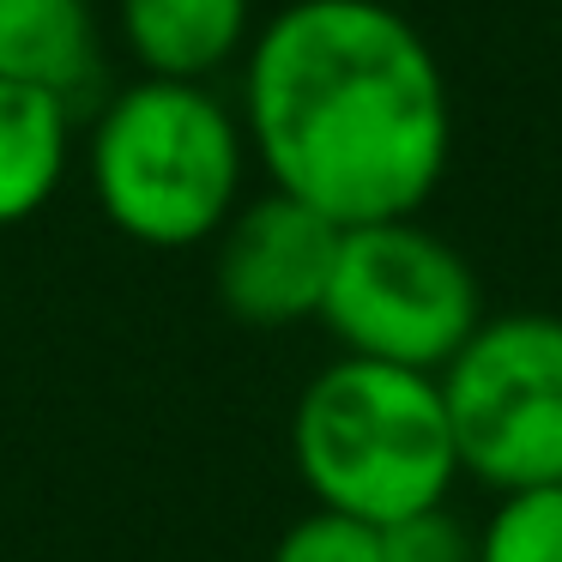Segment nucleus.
I'll use <instances>...</instances> for the list:
<instances>
[{
    "label": "nucleus",
    "mask_w": 562,
    "mask_h": 562,
    "mask_svg": "<svg viewBox=\"0 0 562 562\" xmlns=\"http://www.w3.org/2000/svg\"><path fill=\"white\" fill-rule=\"evenodd\" d=\"M248 158L339 231L417 218L448 176L453 103L436 49L387 0H291L243 55Z\"/></svg>",
    "instance_id": "obj_1"
},
{
    "label": "nucleus",
    "mask_w": 562,
    "mask_h": 562,
    "mask_svg": "<svg viewBox=\"0 0 562 562\" xmlns=\"http://www.w3.org/2000/svg\"><path fill=\"white\" fill-rule=\"evenodd\" d=\"M98 212L139 248H194L231 224L248 182L236 103L188 79H127L79 134Z\"/></svg>",
    "instance_id": "obj_2"
},
{
    "label": "nucleus",
    "mask_w": 562,
    "mask_h": 562,
    "mask_svg": "<svg viewBox=\"0 0 562 562\" xmlns=\"http://www.w3.org/2000/svg\"><path fill=\"white\" fill-rule=\"evenodd\" d=\"M291 453L315 508L351 514L363 526L441 508L460 477L436 375L369 357H339L303 387Z\"/></svg>",
    "instance_id": "obj_3"
},
{
    "label": "nucleus",
    "mask_w": 562,
    "mask_h": 562,
    "mask_svg": "<svg viewBox=\"0 0 562 562\" xmlns=\"http://www.w3.org/2000/svg\"><path fill=\"white\" fill-rule=\"evenodd\" d=\"M321 321L345 345V357L441 375L484 321V296L453 243H441L417 218H387L339 236Z\"/></svg>",
    "instance_id": "obj_4"
},
{
    "label": "nucleus",
    "mask_w": 562,
    "mask_h": 562,
    "mask_svg": "<svg viewBox=\"0 0 562 562\" xmlns=\"http://www.w3.org/2000/svg\"><path fill=\"white\" fill-rule=\"evenodd\" d=\"M460 472L490 490L562 484V321L520 315L477 321V333L436 375Z\"/></svg>",
    "instance_id": "obj_5"
},
{
    "label": "nucleus",
    "mask_w": 562,
    "mask_h": 562,
    "mask_svg": "<svg viewBox=\"0 0 562 562\" xmlns=\"http://www.w3.org/2000/svg\"><path fill=\"white\" fill-rule=\"evenodd\" d=\"M339 224L321 218L303 200L267 194L243 200L212 243V284H218L224 315L243 327H296V321H321L333 284V260H339Z\"/></svg>",
    "instance_id": "obj_6"
},
{
    "label": "nucleus",
    "mask_w": 562,
    "mask_h": 562,
    "mask_svg": "<svg viewBox=\"0 0 562 562\" xmlns=\"http://www.w3.org/2000/svg\"><path fill=\"white\" fill-rule=\"evenodd\" d=\"M0 79L43 91L86 122L110 79L98 0H0Z\"/></svg>",
    "instance_id": "obj_7"
},
{
    "label": "nucleus",
    "mask_w": 562,
    "mask_h": 562,
    "mask_svg": "<svg viewBox=\"0 0 562 562\" xmlns=\"http://www.w3.org/2000/svg\"><path fill=\"white\" fill-rule=\"evenodd\" d=\"M255 0H115V43L146 79L212 86L255 43Z\"/></svg>",
    "instance_id": "obj_8"
},
{
    "label": "nucleus",
    "mask_w": 562,
    "mask_h": 562,
    "mask_svg": "<svg viewBox=\"0 0 562 562\" xmlns=\"http://www.w3.org/2000/svg\"><path fill=\"white\" fill-rule=\"evenodd\" d=\"M79 158V115L67 103L0 79V231L37 218Z\"/></svg>",
    "instance_id": "obj_9"
},
{
    "label": "nucleus",
    "mask_w": 562,
    "mask_h": 562,
    "mask_svg": "<svg viewBox=\"0 0 562 562\" xmlns=\"http://www.w3.org/2000/svg\"><path fill=\"white\" fill-rule=\"evenodd\" d=\"M477 562H562V484L508 490L477 532Z\"/></svg>",
    "instance_id": "obj_10"
},
{
    "label": "nucleus",
    "mask_w": 562,
    "mask_h": 562,
    "mask_svg": "<svg viewBox=\"0 0 562 562\" xmlns=\"http://www.w3.org/2000/svg\"><path fill=\"white\" fill-rule=\"evenodd\" d=\"M272 562H381V526H363L351 514L315 508L272 544Z\"/></svg>",
    "instance_id": "obj_11"
},
{
    "label": "nucleus",
    "mask_w": 562,
    "mask_h": 562,
    "mask_svg": "<svg viewBox=\"0 0 562 562\" xmlns=\"http://www.w3.org/2000/svg\"><path fill=\"white\" fill-rule=\"evenodd\" d=\"M381 562H477V532H465L441 502L381 526Z\"/></svg>",
    "instance_id": "obj_12"
}]
</instances>
